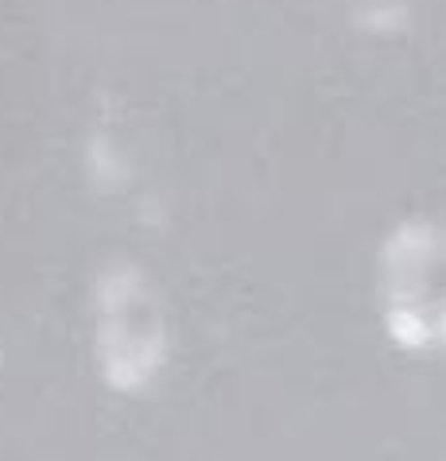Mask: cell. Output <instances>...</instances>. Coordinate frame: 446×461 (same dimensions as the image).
Returning a JSON list of instances; mask_svg holds the SVG:
<instances>
[{
    "label": "cell",
    "mask_w": 446,
    "mask_h": 461,
    "mask_svg": "<svg viewBox=\"0 0 446 461\" xmlns=\"http://www.w3.org/2000/svg\"><path fill=\"white\" fill-rule=\"evenodd\" d=\"M427 240L423 237H404L396 249V264H388L392 272V330H400L412 322L419 330V341L427 334Z\"/></svg>",
    "instance_id": "obj_1"
}]
</instances>
